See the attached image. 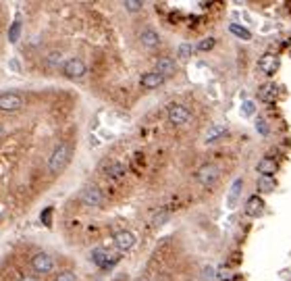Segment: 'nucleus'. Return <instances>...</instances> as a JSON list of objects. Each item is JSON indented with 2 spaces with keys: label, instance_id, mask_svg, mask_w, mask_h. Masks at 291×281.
I'll list each match as a JSON object with an SVG mask.
<instances>
[{
  "label": "nucleus",
  "instance_id": "nucleus-1",
  "mask_svg": "<svg viewBox=\"0 0 291 281\" xmlns=\"http://www.w3.org/2000/svg\"><path fill=\"white\" fill-rule=\"evenodd\" d=\"M69 161H71V148L67 144H58L48 159V169L52 173H58V171H62L69 165Z\"/></svg>",
  "mask_w": 291,
  "mask_h": 281
},
{
  "label": "nucleus",
  "instance_id": "nucleus-2",
  "mask_svg": "<svg viewBox=\"0 0 291 281\" xmlns=\"http://www.w3.org/2000/svg\"><path fill=\"white\" fill-rule=\"evenodd\" d=\"M88 71V67H85V62L81 59H69L65 65H62V73H65L69 80H79V77L85 75Z\"/></svg>",
  "mask_w": 291,
  "mask_h": 281
},
{
  "label": "nucleus",
  "instance_id": "nucleus-3",
  "mask_svg": "<svg viewBox=\"0 0 291 281\" xmlns=\"http://www.w3.org/2000/svg\"><path fill=\"white\" fill-rule=\"evenodd\" d=\"M23 106V96L17 92H2L0 94V111H19Z\"/></svg>",
  "mask_w": 291,
  "mask_h": 281
},
{
  "label": "nucleus",
  "instance_id": "nucleus-4",
  "mask_svg": "<svg viewBox=\"0 0 291 281\" xmlns=\"http://www.w3.org/2000/svg\"><path fill=\"white\" fill-rule=\"evenodd\" d=\"M79 200L83 202L85 206H100L102 202H104V196H102L100 187H96V185H88V187H83V190H81Z\"/></svg>",
  "mask_w": 291,
  "mask_h": 281
},
{
  "label": "nucleus",
  "instance_id": "nucleus-5",
  "mask_svg": "<svg viewBox=\"0 0 291 281\" xmlns=\"http://www.w3.org/2000/svg\"><path fill=\"white\" fill-rule=\"evenodd\" d=\"M192 119V113L190 108L183 106V104H171L169 106V121L175 123V125H183Z\"/></svg>",
  "mask_w": 291,
  "mask_h": 281
},
{
  "label": "nucleus",
  "instance_id": "nucleus-6",
  "mask_svg": "<svg viewBox=\"0 0 291 281\" xmlns=\"http://www.w3.org/2000/svg\"><path fill=\"white\" fill-rule=\"evenodd\" d=\"M31 269H34L36 273H50L54 269L52 256L46 254V252H38L34 259H31Z\"/></svg>",
  "mask_w": 291,
  "mask_h": 281
},
{
  "label": "nucleus",
  "instance_id": "nucleus-7",
  "mask_svg": "<svg viewBox=\"0 0 291 281\" xmlns=\"http://www.w3.org/2000/svg\"><path fill=\"white\" fill-rule=\"evenodd\" d=\"M198 181L202 185H212L218 179V167L216 165H204L202 169H198Z\"/></svg>",
  "mask_w": 291,
  "mask_h": 281
},
{
  "label": "nucleus",
  "instance_id": "nucleus-8",
  "mask_svg": "<svg viewBox=\"0 0 291 281\" xmlns=\"http://www.w3.org/2000/svg\"><path fill=\"white\" fill-rule=\"evenodd\" d=\"M92 261L98 264V267H111V264L116 262V259L111 254V250H106V248H96V250H92Z\"/></svg>",
  "mask_w": 291,
  "mask_h": 281
},
{
  "label": "nucleus",
  "instance_id": "nucleus-9",
  "mask_svg": "<svg viewBox=\"0 0 291 281\" xmlns=\"http://www.w3.org/2000/svg\"><path fill=\"white\" fill-rule=\"evenodd\" d=\"M164 80H167L164 75L156 73V71H148V73H144L139 77V83L144 85V88H148V90H154V88H160V85L164 83Z\"/></svg>",
  "mask_w": 291,
  "mask_h": 281
},
{
  "label": "nucleus",
  "instance_id": "nucleus-10",
  "mask_svg": "<svg viewBox=\"0 0 291 281\" xmlns=\"http://www.w3.org/2000/svg\"><path fill=\"white\" fill-rule=\"evenodd\" d=\"M258 67L262 69V73L271 75V73L277 71V67H279V59L274 57L272 52H266V54H262V57L258 59Z\"/></svg>",
  "mask_w": 291,
  "mask_h": 281
},
{
  "label": "nucleus",
  "instance_id": "nucleus-11",
  "mask_svg": "<svg viewBox=\"0 0 291 281\" xmlns=\"http://www.w3.org/2000/svg\"><path fill=\"white\" fill-rule=\"evenodd\" d=\"M115 246L119 250H123V252H127V250H131L136 246V236H133L131 231H119L115 236Z\"/></svg>",
  "mask_w": 291,
  "mask_h": 281
},
{
  "label": "nucleus",
  "instance_id": "nucleus-12",
  "mask_svg": "<svg viewBox=\"0 0 291 281\" xmlns=\"http://www.w3.org/2000/svg\"><path fill=\"white\" fill-rule=\"evenodd\" d=\"M175 69H177V65H175V60H173L171 57H160L158 60H156V73H160V75H173L175 73Z\"/></svg>",
  "mask_w": 291,
  "mask_h": 281
},
{
  "label": "nucleus",
  "instance_id": "nucleus-13",
  "mask_svg": "<svg viewBox=\"0 0 291 281\" xmlns=\"http://www.w3.org/2000/svg\"><path fill=\"white\" fill-rule=\"evenodd\" d=\"M262 210H264V200L258 196V194H256V196H250V198H248V202H246V213H248L250 217H258V215L262 213Z\"/></svg>",
  "mask_w": 291,
  "mask_h": 281
},
{
  "label": "nucleus",
  "instance_id": "nucleus-14",
  "mask_svg": "<svg viewBox=\"0 0 291 281\" xmlns=\"http://www.w3.org/2000/svg\"><path fill=\"white\" fill-rule=\"evenodd\" d=\"M139 42L146 46V48H156V46L160 44V36L156 34L154 29H144L139 34Z\"/></svg>",
  "mask_w": 291,
  "mask_h": 281
},
{
  "label": "nucleus",
  "instance_id": "nucleus-15",
  "mask_svg": "<svg viewBox=\"0 0 291 281\" xmlns=\"http://www.w3.org/2000/svg\"><path fill=\"white\" fill-rule=\"evenodd\" d=\"M274 171H277V161L271 159V156H264V159L258 162V173L262 177H272Z\"/></svg>",
  "mask_w": 291,
  "mask_h": 281
},
{
  "label": "nucleus",
  "instance_id": "nucleus-16",
  "mask_svg": "<svg viewBox=\"0 0 291 281\" xmlns=\"http://www.w3.org/2000/svg\"><path fill=\"white\" fill-rule=\"evenodd\" d=\"M258 98L262 100V102H274V98H277V85L274 83H264L260 90H258Z\"/></svg>",
  "mask_w": 291,
  "mask_h": 281
},
{
  "label": "nucleus",
  "instance_id": "nucleus-17",
  "mask_svg": "<svg viewBox=\"0 0 291 281\" xmlns=\"http://www.w3.org/2000/svg\"><path fill=\"white\" fill-rule=\"evenodd\" d=\"M227 134V127L225 125H214V127H210L206 131V136H204V142H214V140H218L221 136Z\"/></svg>",
  "mask_w": 291,
  "mask_h": 281
},
{
  "label": "nucleus",
  "instance_id": "nucleus-18",
  "mask_svg": "<svg viewBox=\"0 0 291 281\" xmlns=\"http://www.w3.org/2000/svg\"><path fill=\"white\" fill-rule=\"evenodd\" d=\"M241 190H243V179H235V183H233L231 192H229V206H235V202H237Z\"/></svg>",
  "mask_w": 291,
  "mask_h": 281
},
{
  "label": "nucleus",
  "instance_id": "nucleus-19",
  "mask_svg": "<svg viewBox=\"0 0 291 281\" xmlns=\"http://www.w3.org/2000/svg\"><path fill=\"white\" fill-rule=\"evenodd\" d=\"M231 34H235L237 38H241V40H252V34H250V29L248 27H243V25H237V23H233V25L229 27Z\"/></svg>",
  "mask_w": 291,
  "mask_h": 281
},
{
  "label": "nucleus",
  "instance_id": "nucleus-20",
  "mask_svg": "<svg viewBox=\"0 0 291 281\" xmlns=\"http://www.w3.org/2000/svg\"><path fill=\"white\" fill-rule=\"evenodd\" d=\"M274 185H277V183H274L272 177H260V179H258V190L264 192V194H266V192H272Z\"/></svg>",
  "mask_w": 291,
  "mask_h": 281
},
{
  "label": "nucleus",
  "instance_id": "nucleus-21",
  "mask_svg": "<svg viewBox=\"0 0 291 281\" xmlns=\"http://www.w3.org/2000/svg\"><path fill=\"white\" fill-rule=\"evenodd\" d=\"M177 52H179V59L181 60H187L192 57V52H194V46L192 44H181L179 48H177Z\"/></svg>",
  "mask_w": 291,
  "mask_h": 281
},
{
  "label": "nucleus",
  "instance_id": "nucleus-22",
  "mask_svg": "<svg viewBox=\"0 0 291 281\" xmlns=\"http://www.w3.org/2000/svg\"><path fill=\"white\" fill-rule=\"evenodd\" d=\"M214 38H204V40L198 44V50L200 52H208V50H212V48H214Z\"/></svg>",
  "mask_w": 291,
  "mask_h": 281
},
{
  "label": "nucleus",
  "instance_id": "nucleus-23",
  "mask_svg": "<svg viewBox=\"0 0 291 281\" xmlns=\"http://www.w3.org/2000/svg\"><path fill=\"white\" fill-rule=\"evenodd\" d=\"M19 31H21V21H15L11 29H9V40L11 42H17L19 40Z\"/></svg>",
  "mask_w": 291,
  "mask_h": 281
},
{
  "label": "nucleus",
  "instance_id": "nucleus-24",
  "mask_svg": "<svg viewBox=\"0 0 291 281\" xmlns=\"http://www.w3.org/2000/svg\"><path fill=\"white\" fill-rule=\"evenodd\" d=\"M106 175L108 177H121V175H125V167L121 165V162H115V165L111 167V171H106Z\"/></svg>",
  "mask_w": 291,
  "mask_h": 281
},
{
  "label": "nucleus",
  "instance_id": "nucleus-25",
  "mask_svg": "<svg viewBox=\"0 0 291 281\" xmlns=\"http://www.w3.org/2000/svg\"><path fill=\"white\" fill-rule=\"evenodd\" d=\"M241 113H243V115H248V117H252V115L256 113V104L252 102V100H246V102L241 104Z\"/></svg>",
  "mask_w": 291,
  "mask_h": 281
},
{
  "label": "nucleus",
  "instance_id": "nucleus-26",
  "mask_svg": "<svg viewBox=\"0 0 291 281\" xmlns=\"http://www.w3.org/2000/svg\"><path fill=\"white\" fill-rule=\"evenodd\" d=\"M141 6H144V4H141L139 0H127V2H125V9H127V11H131V13L141 11Z\"/></svg>",
  "mask_w": 291,
  "mask_h": 281
},
{
  "label": "nucleus",
  "instance_id": "nucleus-27",
  "mask_svg": "<svg viewBox=\"0 0 291 281\" xmlns=\"http://www.w3.org/2000/svg\"><path fill=\"white\" fill-rule=\"evenodd\" d=\"M54 281H77V277H75L71 271H62V273H58Z\"/></svg>",
  "mask_w": 291,
  "mask_h": 281
},
{
  "label": "nucleus",
  "instance_id": "nucleus-28",
  "mask_svg": "<svg viewBox=\"0 0 291 281\" xmlns=\"http://www.w3.org/2000/svg\"><path fill=\"white\" fill-rule=\"evenodd\" d=\"M256 129L260 131V136H269V125H266L264 119H258L256 121Z\"/></svg>",
  "mask_w": 291,
  "mask_h": 281
},
{
  "label": "nucleus",
  "instance_id": "nucleus-29",
  "mask_svg": "<svg viewBox=\"0 0 291 281\" xmlns=\"http://www.w3.org/2000/svg\"><path fill=\"white\" fill-rule=\"evenodd\" d=\"M9 67L13 69L15 73H21V62H19V59H9Z\"/></svg>",
  "mask_w": 291,
  "mask_h": 281
},
{
  "label": "nucleus",
  "instance_id": "nucleus-30",
  "mask_svg": "<svg viewBox=\"0 0 291 281\" xmlns=\"http://www.w3.org/2000/svg\"><path fill=\"white\" fill-rule=\"evenodd\" d=\"M218 277H221L223 281H225V279H231V273H229V269H225V267H223L221 271H218Z\"/></svg>",
  "mask_w": 291,
  "mask_h": 281
},
{
  "label": "nucleus",
  "instance_id": "nucleus-31",
  "mask_svg": "<svg viewBox=\"0 0 291 281\" xmlns=\"http://www.w3.org/2000/svg\"><path fill=\"white\" fill-rule=\"evenodd\" d=\"M50 213H52V208H46L44 213H42V219H44L46 225H50Z\"/></svg>",
  "mask_w": 291,
  "mask_h": 281
},
{
  "label": "nucleus",
  "instance_id": "nucleus-32",
  "mask_svg": "<svg viewBox=\"0 0 291 281\" xmlns=\"http://www.w3.org/2000/svg\"><path fill=\"white\" fill-rule=\"evenodd\" d=\"M212 275H214L212 267H204V277H206V279H212Z\"/></svg>",
  "mask_w": 291,
  "mask_h": 281
},
{
  "label": "nucleus",
  "instance_id": "nucleus-33",
  "mask_svg": "<svg viewBox=\"0 0 291 281\" xmlns=\"http://www.w3.org/2000/svg\"><path fill=\"white\" fill-rule=\"evenodd\" d=\"M21 281H38V279H36V277H23Z\"/></svg>",
  "mask_w": 291,
  "mask_h": 281
},
{
  "label": "nucleus",
  "instance_id": "nucleus-34",
  "mask_svg": "<svg viewBox=\"0 0 291 281\" xmlns=\"http://www.w3.org/2000/svg\"><path fill=\"white\" fill-rule=\"evenodd\" d=\"M133 281H148V279H144V277H137V279H133Z\"/></svg>",
  "mask_w": 291,
  "mask_h": 281
}]
</instances>
